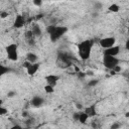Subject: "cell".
<instances>
[{"label": "cell", "instance_id": "cell-25", "mask_svg": "<svg viewBox=\"0 0 129 129\" xmlns=\"http://www.w3.org/2000/svg\"><path fill=\"white\" fill-rule=\"evenodd\" d=\"M33 4L36 6H41L42 5V1L41 0H33Z\"/></svg>", "mask_w": 129, "mask_h": 129}, {"label": "cell", "instance_id": "cell-30", "mask_svg": "<svg viewBox=\"0 0 129 129\" xmlns=\"http://www.w3.org/2000/svg\"><path fill=\"white\" fill-rule=\"evenodd\" d=\"M30 64H31V63H30V62H29V61H25V62H24V63H23V67H24V68H26V69H27V68H28V67H29V66H30Z\"/></svg>", "mask_w": 129, "mask_h": 129}, {"label": "cell", "instance_id": "cell-8", "mask_svg": "<svg viewBox=\"0 0 129 129\" xmlns=\"http://www.w3.org/2000/svg\"><path fill=\"white\" fill-rule=\"evenodd\" d=\"M120 52V47L118 45H114L110 48H107L104 50V55H111V56H116Z\"/></svg>", "mask_w": 129, "mask_h": 129}, {"label": "cell", "instance_id": "cell-4", "mask_svg": "<svg viewBox=\"0 0 129 129\" xmlns=\"http://www.w3.org/2000/svg\"><path fill=\"white\" fill-rule=\"evenodd\" d=\"M119 58H117L116 56H111V55H104L103 57V63L104 66L109 69V70H114L115 67L119 66Z\"/></svg>", "mask_w": 129, "mask_h": 129}, {"label": "cell", "instance_id": "cell-9", "mask_svg": "<svg viewBox=\"0 0 129 129\" xmlns=\"http://www.w3.org/2000/svg\"><path fill=\"white\" fill-rule=\"evenodd\" d=\"M84 112H85L89 117H94V116H96V115H97V106H96V104L90 105L89 107H87V108L85 109Z\"/></svg>", "mask_w": 129, "mask_h": 129}, {"label": "cell", "instance_id": "cell-26", "mask_svg": "<svg viewBox=\"0 0 129 129\" xmlns=\"http://www.w3.org/2000/svg\"><path fill=\"white\" fill-rule=\"evenodd\" d=\"M7 96H8V98H13L14 96H16V93L15 92H9L7 94Z\"/></svg>", "mask_w": 129, "mask_h": 129}, {"label": "cell", "instance_id": "cell-28", "mask_svg": "<svg viewBox=\"0 0 129 129\" xmlns=\"http://www.w3.org/2000/svg\"><path fill=\"white\" fill-rule=\"evenodd\" d=\"M11 129H23L20 125H13L12 127H11Z\"/></svg>", "mask_w": 129, "mask_h": 129}, {"label": "cell", "instance_id": "cell-6", "mask_svg": "<svg viewBox=\"0 0 129 129\" xmlns=\"http://www.w3.org/2000/svg\"><path fill=\"white\" fill-rule=\"evenodd\" d=\"M115 41H116L115 37H105V38L100 39V45L103 48L107 49V48H110V47L114 46Z\"/></svg>", "mask_w": 129, "mask_h": 129}, {"label": "cell", "instance_id": "cell-24", "mask_svg": "<svg viewBox=\"0 0 129 129\" xmlns=\"http://www.w3.org/2000/svg\"><path fill=\"white\" fill-rule=\"evenodd\" d=\"M8 16V12H6V11H1L0 12V17L1 18H6Z\"/></svg>", "mask_w": 129, "mask_h": 129}, {"label": "cell", "instance_id": "cell-11", "mask_svg": "<svg viewBox=\"0 0 129 129\" xmlns=\"http://www.w3.org/2000/svg\"><path fill=\"white\" fill-rule=\"evenodd\" d=\"M43 102H44L43 98H41V97H39V96H34V97L31 99V101H30V103H31V105H32L33 107H40V106L43 104Z\"/></svg>", "mask_w": 129, "mask_h": 129}, {"label": "cell", "instance_id": "cell-3", "mask_svg": "<svg viewBox=\"0 0 129 129\" xmlns=\"http://www.w3.org/2000/svg\"><path fill=\"white\" fill-rule=\"evenodd\" d=\"M57 63L61 68H69L73 64V57L66 52L59 51L57 53Z\"/></svg>", "mask_w": 129, "mask_h": 129}, {"label": "cell", "instance_id": "cell-22", "mask_svg": "<svg viewBox=\"0 0 129 129\" xmlns=\"http://www.w3.org/2000/svg\"><path fill=\"white\" fill-rule=\"evenodd\" d=\"M79 117H80V112H75L73 114V119L75 121H79Z\"/></svg>", "mask_w": 129, "mask_h": 129}, {"label": "cell", "instance_id": "cell-29", "mask_svg": "<svg viewBox=\"0 0 129 129\" xmlns=\"http://www.w3.org/2000/svg\"><path fill=\"white\" fill-rule=\"evenodd\" d=\"M125 47H126V49L129 51V39L126 40V42H125Z\"/></svg>", "mask_w": 129, "mask_h": 129}, {"label": "cell", "instance_id": "cell-20", "mask_svg": "<svg viewBox=\"0 0 129 129\" xmlns=\"http://www.w3.org/2000/svg\"><path fill=\"white\" fill-rule=\"evenodd\" d=\"M98 83H99L98 80H92V81H90V82L88 83V85H89V87H94V86H96Z\"/></svg>", "mask_w": 129, "mask_h": 129}, {"label": "cell", "instance_id": "cell-32", "mask_svg": "<svg viewBox=\"0 0 129 129\" xmlns=\"http://www.w3.org/2000/svg\"><path fill=\"white\" fill-rule=\"evenodd\" d=\"M22 116H23V117H26V116H27V112H23V113H22Z\"/></svg>", "mask_w": 129, "mask_h": 129}, {"label": "cell", "instance_id": "cell-5", "mask_svg": "<svg viewBox=\"0 0 129 129\" xmlns=\"http://www.w3.org/2000/svg\"><path fill=\"white\" fill-rule=\"evenodd\" d=\"M6 52L8 55V58L10 60H17L18 58V53H17V44L15 43H11L9 45L6 46Z\"/></svg>", "mask_w": 129, "mask_h": 129}, {"label": "cell", "instance_id": "cell-21", "mask_svg": "<svg viewBox=\"0 0 129 129\" xmlns=\"http://www.w3.org/2000/svg\"><path fill=\"white\" fill-rule=\"evenodd\" d=\"M121 127V124L120 123H113L110 127V129H119Z\"/></svg>", "mask_w": 129, "mask_h": 129}, {"label": "cell", "instance_id": "cell-33", "mask_svg": "<svg viewBox=\"0 0 129 129\" xmlns=\"http://www.w3.org/2000/svg\"><path fill=\"white\" fill-rule=\"evenodd\" d=\"M126 117H129V113H127V114H126Z\"/></svg>", "mask_w": 129, "mask_h": 129}, {"label": "cell", "instance_id": "cell-15", "mask_svg": "<svg viewBox=\"0 0 129 129\" xmlns=\"http://www.w3.org/2000/svg\"><path fill=\"white\" fill-rule=\"evenodd\" d=\"M31 31H32V33L34 34V36H39V35L41 34V29H40L39 25H38V24H35V23L32 24Z\"/></svg>", "mask_w": 129, "mask_h": 129}, {"label": "cell", "instance_id": "cell-18", "mask_svg": "<svg viewBox=\"0 0 129 129\" xmlns=\"http://www.w3.org/2000/svg\"><path fill=\"white\" fill-rule=\"evenodd\" d=\"M109 10L110 11H112V12H118L119 11V5H117V4H111L110 6H109Z\"/></svg>", "mask_w": 129, "mask_h": 129}, {"label": "cell", "instance_id": "cell-17", "mask_svg": "<svg viewBox=\"0 0 129 129\" xmlns=\"http://www.w3.org/2000/svg\"><path fill=\"white\" fill-rule=\"evenodd\" d=\"M8 72H10V69H9V68H7V67H5V66H3V64L0 66V75H1V76L5 75V74L8 73Z\"/></svg>", "mask_w": 129, "mask_h": 129}, {"label": "cell", "instance_id": "cell-10", "mask_svg": "<svg viewBox=\"0 0 129 129\" xmlns=\"http://www.w3.org/2000/svg\"><path fill=\"white\" fill-rule=\"evenodd\" d=\"M25 24V18L22 15H17L14 21V27L15 28H21Z\"/></svg>", "mask_w": 129, "mask_h": 129}, {"label": "cell", "instance_id": "cell-7", "mask_svg": "<svg viewBox=\"0 0 129 129\" xmlns=\"http://www.w3.org/2000/svg\"><path fill=\"white\" fill-rule=\"evenodd\" d=\"M59 80V77L56 76V75H47L45 77V82H46V85H49L51 87L54 88V86L56 85L57 81Z\"/></svg>", "mask_w": 129, "mask_h": 129}, {"label": "cell", "instance_id": "cell-27", "mask_svg": "<svg viewBox=\"0 0 129 129\" xmlns=\"http://www.w3.org/2000/svg\"><path fill=\"white\" fill-rule=\"evenodd\" d=\"M112 71H114L115 73H118V72H120V71H121V67H120V66H117V67H115V69H114V70H112Z\"/></svg>", "mask_w": 129, "mask_h": 129}, {"label": "cell", "instance_id": "cell-2", "mask_svg": "<svg viewBox=\"0 0 129 129\" xmlns=\"http://www.w3.org/2000/svg\"><path fill=\"white\" fill-rule=\"evenodd\" d=\"M67 31H68V27H66V26H57V25L51 24L46 27V32L49 34L50 40L52 42H54L58 38H60Z\"/></svg>", "mask_w": 129, "mask_h": 129}, {"label": "cell", "instance_id": "cell-31", "mask_svg": "<svg viewBox=\"0 0 129 129\" xmlns=\"http://www.w3.org/2000/svg\"><path fill=\"white\" fill-rule=\"evenodd\" d=\"M76 107L79 109V110H82V108H83V106H82V104H79V103H77L76 104Z\"/></svg>", "mask_w": 129, "mask_h": 129}, {"label": "cell", "instance_id": "cell-1", "mask_svg": "<svg viewBox=\"0 0 129 129\" xmlns=\"http://www.w3.org/2000/svg\"><path fill=\"white\" fill-rule=\"evenodd\" d=\"M93 45H94L93 39H87V40H84L78 44V52H79L80 57L83 60L89 59V57L91 56Z\"/></svg>", "mask_w": 129, "mask_h": 129}, {"label": "cell", "instance_id": "cell-23", "mask_svg": "<svg viewBox=\"0 0 129 129\" xmlns=\"http://www.w3.org/2000/svg\"><path fill=\"white\" fill-rule=\"evenodd\" d=\"M8 111H7V109L6 108H4L3 106H1L0 107V115H4V114H6Z\"/></svg>", "mask_w": 129, "mask_h": 129}, {"label": "cell", "instance_id": "cell-16", "mask_svg": "<svg viewBox=\"0 0 129 129\" xmlns=\"http://www.w3.org/2000/svg\"><path fill=\"white\" fill-rule=\"evenodd\" d=\"M89 116L85 113V112H80V117H79V122H81L82 124H85L86 121L88 120Z\"/></svg>", "mask_w": 129, "mask_h": 129}, {"label": "cell", "instance_id": "cell-12", "mask_svg": "<svg viewBox=\"0 0 129 129\" xmlns=\"http://www.w3.org/2000/svg\"><path fill=\"white\" fill-rule=\"evenodd\" d=\"M39 67H40V63H38V62H36V63H31V64L26 69V70H27V74H28L29 76L34 75V74L38 71Z\"/></svg>", "mask_w": 129, "mask_h": 129}, {"label": "cell", "instance_id": "cell-19", "mask_svg": "<svg viewBox=\"0 0 129 129\" xmlns=\"http://www.w3.org/2000/svg\"><path fill=\"white\" fill-rule=\"evenodd\" d=\"M44 91H45L46 93H48V94H51V93H53L54 89H53V87H51V86H49V85H45V86H44Z\"/></svg>", "mask_w": 129, "mask_h": 129}, {"label": "cell", "instance_id": "cell-34", "mask_svg": "<svg viewBox=\"0 0 129 129\" xmlns=\"http://www.w3.org/2000/svg\"><path fill=\"white\" fill-rule=\"evenodd\" d=\"M128 33H129V27H128Z\"/></svg>", "mask_w": 129, "mask_h": 129}, {"label": "cell", "instance_id": "cell-13", "mask_svg": "<svg viewBox=\"0 0 129 129\" xmlns=\"http://www.w3.org/2000/svg\"><path fill=\"white\" fill-rule=\"evenodd\" d=\"M25 37H26V39H27V42H28L30 45L34 44V34L32 33L31 30H28V31L25 32Z\"/></svg>", "mask_w": 129, "mask_h": 129}, {"label": "cell", "instance_id": "cell-14", "mask_svg": "<svg viewBox=\"0 0 129 129\" xmlns=\"http://www.w3.org/2000/svg\"><path fill=\"white\" fill-rule=\"evenodd\" d=\"M26 59L27 61H29L30 63H36V60H37V55L33 52H28L26 54Z\"/></svg>", "mask_w": 129, "mask_h": 129}]
</instances>
